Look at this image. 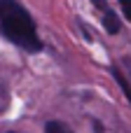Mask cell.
Wrapping results in <instances>:
<instances>
[{
    "instance_id": "1",
    "label": "cell",
    "mask_w": 131,
    "mask_h": 133,
    "mask_svg": "<svg viewBox=\"0 0 131 133\" xmlns=\"http://www.w3.org/2000/svg\"><path fill=\"white\" fill-rule=\"evenodd\" d=\"M0 33L16 47L26 51H40L42 42L38 37L30 14L16 0H0Z\"/></svg>"
},
{
    "instance_id": "2",
    "label": "cell",
    "mask_w": 131,
    "mask_h": 133,
    "mask_svg": "<svg viewBox=\"0 0 131 133\" xmlns=\"http://www.w3.org/2000/svg\"><path fill=\"white\" fill-rule=\"evenodd\" d=\"M103 26H105V30H108L110 35L120 33V19L115 16V12H110V9L103 12Z\"/></svg>"
},
{
    "instance_id": "3",
    "label": "cell",
    "mask_w": 131,
    "mask_h": 133,
    "mask_svg": "<svg viewBox=\"0 0 131 133\" xmlns=\"http://www.w3.org/2000/svg\"><path fill=\"white\" fill-rule=\"evenodd\" d=\"M113 77H115V82L120 84V89L124 91V96H127V101L131 103V84H129V79L124 77V72H122L120 68H113Z\"/></svg>"
},
{
    "instance_id": "4",
    "label": "cell",
    "mask_w": 131,
    "mask_h": 133,
    "mask_svg": "<svg viewBox=\"0 0 131 133\" xmlns=\"http://www.w3.org/2000/svg\"><path fill=\"white\" fill-rule=\"evenodd\" d=\"M45 133H70V129H68L63 122H47Z\"/></svg>"
},
{
    "instance_id": "5",
    "label": "cell",
    "mask_w": 131,
    "mask_h": 133,
    "mask_svg": "<svg viewBox=\"0 0 131 133\" xmlns=\"http://www.w3.org/2000/svg\"><path fill=\"white\" fill-rule=\"evenodd\" d=\"M120 5H122V9H124V16L131 21V0H120Z\"/></svg>"
},
{
    "instance_id": "6",
    "label": "cell",
    "mask_w": 131,
    "mask_h": 133,
    "mask_svg": "<svg viewBox=\"0 0 131 133\" xmlns=\"http://www.w3.org/2000/svg\"><path fill=\"white\" fill-rule=\"evenodd\" d=\"M9 133H14V131H9Z\"/></svg>"
}]
</instances>
